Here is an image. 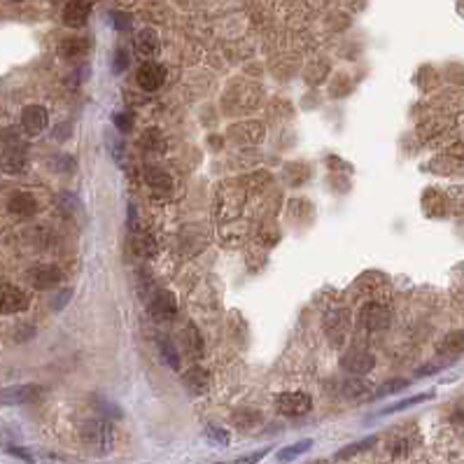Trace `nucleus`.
Here are the masks:
<instances>
[{"label": "nucleus", "mask_w": 464, "mask_h": 464, "mask_svg": "<svg viewBox=\"0 0 464 464\" xmlns=\"http://www.w3.org/2000/svg\"><path fill=\"white\" fill-rule=\"evenodd\" d=\"M434 395H436L434 390H427V392H422V395H413V397H408V399H401V401H395V404H390V406H385L378 415L385 417V415H392V413H399V411L413 408V406H417V404L434 399Z\"/></svg>", "instance_id": "16"}, {"label": "nucleus", "mask_w": 464, "mask_h": 464, "mask_svg": "<svg viewBox=\"0 0 464 464\" xmlns=\"http://www.w3.org/2000/svg\"><path fill=\"white\" fill-rule=\"evenodd\" d=\"M341 367L352 376H367L369 371L376 367V359L371 352L355 348V350L345 352V357L341 359Z\"/></svg>", "instance_id": "11"}, {"label": "nucleus", "mask_w": 464, "mask_h": 464, "mask_svg": "<svg viewBox=\"0 0 464 464\" xmlns=\"http://www.w3.org/2000/svg\"><path fill=\"white\" fill-rule=\"evenodd\" d=\"M135 82H138V87L140 89H145V91H159L161 87H163V82H166V68L159 63V61H145L138 68V75H135Z\"/></svg>", "instance_id": "5"}, {"label": "nucleus", "mask_w": 464, "mask_h": 464, "mask_svg": "<svg viewBox=\"0 0 464 464\" xmlns=\"http://www.w3.org/2000/svg\"><path fill=\"white\" fill-rule=\"evenodd\" d=\"M376 441H378L376 436H367V439H362V441H357V443H350V446H345L341 453H336V460H348V457H352V455L364 453V450L374 448Z\"/></svg>", "instance_id": "24"}, {"label": "nucleus", "mask_w": 464, "mask_h": 464, "mask_svg": "<svg viewBox=\"0 0 464 464\" xmlns=\"http://www.w3.org/2000/svg\"><path fill=\"white\" fill-rule=\"evenodd\" d=\"M464 350V331H450V334L439 343V352L446 357H457Z\"/></svg>", "instance_id": "19"}, {"label": "nucleus", "mask_w": 464, "mask_h": 464, "mask_svg": "<svg viewBox=\"0 0 464 464\" xmlns=\"http://www.w3.org/2000/svg\"><path fill=\"white\" fill-rule=\"evenodd\" d=\"M8 142L10 145L5 149L3 159H0V166H3V171L8 175H19L26 168V152L17 135H8Z\"/></svg>", "instance_id": "8"}, {"label": "nucleus", "mask_w": 464, "mask_h": 464, "mask_svg": "<svg viewBox=\"0 0 464 464\" xmlns=\"http://www.w3.org/2000/svg\"><path fill=\"white\" fill-rule=\"evenodd\" d=\"M411 385V381H404V378H392V381L378 385L374 390V399H385V397H392V395H399Z\"/></svg>", "instance_id": "21"}, {"label": "nucleus", "mask_w": 464, "mask_h": 464, "mask_svg": "<svg viewBox=\"0 0 464 464\" xmlns=\"http://www.w3.org/2000/svg\"><path fill=\"white\" fill-rule=\"evenodd\" d=\"M28 308V297L15 285H0V315H15Z\"/></svg>", "instance_id": "6"}, {"label": "nucleus", "mask_w": 464, "mask_h": 464, "mask_svg": "<svg viewBox=\"0 0 464 464\" xmlns=\"http://www.w3.org/2000/svg\"><path fill=\"white\" fill-rule=\"evenodd\" d=\"M8 208L12 215H19V217H31V215L38 213V201L35 196L28 192H19L8 201Z\"/></svg>", "instance_id": "14"}, {"label": "nucleus", "mask_w": 464, "mask_h": 464, "mask_svg": "<svg viewBox=\"0 0 464 464\" xmlns=\"http://www.w3.org/2000/svg\"><path fill=\"white\" fill-rule=\"evenodd\" d=\"M26 280L35 287V290H51L63 280L61 269L51 264H40V266H33V269L26 273Z\"/></svg>", "instance_id": "7"}, {"label": "nucleus", "mask_w": 464, "mask_h": 464, "mask_svg": "<svg viewBox=\"0 0 464 464\" xmlns=\"http://www.w3.org/2000/svg\"><path fill=\"white\" fill-rule=\"evenodd\" d=\"M443 367L441 364H427V367H420V369H415V378H427V376H434V374H439Z\"/></svg>", "instance_id": "34"}, {"label": "nucleus", "mask_w": 464, "mask_h": 464, "mask_svg": "<svg viewBox=\"0 0 464 464\" xmlns=\"http://www.w3.org/2000/svg\"><path fill=\"white\" fill-rule=\"evenodd\" d=\"M147 310H149V315H152V320H156V322H168V320H173L175 313H178V301H175V294L168 292V290H156L152 294V299H149Z\"/></svg>", "instance_id": "4"}, {"label": "nucleus", "mask_w": 464, "mask_h": 464, "mask_svg": "<svg viewBox=\"0 0 464 464\" xmlns=\"http://www.w3.org/2000/svg\"><path fill=\"white\" fill-rule=\"evenodd\" d=\"M133 219H135V208L129 206V226H131V229H135V222H133Z\"/></svg>", "instance_id": "36"}, {"label": "nucleus", "mask_w": 464, "mask_h": 464, "mask_svg": "<svg viewBox=\"0 0 464 464\" xmlns=\"http://www.w3.org/2000/svg\"><path fill=\"white\" fill-rule=\"evenodd\" d=\"M82 439L96 453H110V448H113V427H110V422L103 420H89L82 427Z\"/></svg>", "instance_id": "2"}, {"label": "nucleus", "mask_w": 464, "mask_h": 464, "mask_svg": "<svg viewBox=\"0 0 464 464\" xmlns=\"http://www.w3.org/2000/svg\"><path fill=\"white\" fill-rule=\"evenodd\" d=\"M115 17V26L119 31H131V15H126V12H113Z\"/></svg>", "instance_id": "33"}, {"label": "nucleus", "mask_w": 464, "mask_h": 464, "mask_svg": "<svg viewBox=\"0 0 464 464\" xmlns=\"http://www.w3.org/2000/svg\"><path fill=\"white\" fill-rule=\"evenodd\" d=\"M42 397V385L22 383L0 388V406H24V404L38 401Z\"/></svg>", "instance_id": "1"}, {"label": "nucleus", "mask_w": 464, "mask_h": 464, "mask_svg": "<svg viewBox=\"0 0 464 464\" xmlns=\"http://www.w3.org/2000/svg\"><path fill=\"white\" fill-rule=\"evenodd\" d=\"M159 49H161V40H159V33H156L154 28H142V31L135 33L133 54L138 58L149 61V58H154L156 54H159Z\"/></svg>", "instance_id": "10"}, {"label": "nucleus", "mask_w": 464, "mask_h": 464, "mask_svg": "<svg viewBox=\"0 0 464 464\" xmlns=\"http://www.w3.org/2000/svg\"><path fill=\"white\" fill-rule=\"evenodd\" d=\"M70 299H73V290H70V287H65V290H61L54 297V301H51V310H56V313L63 310L65 306H68Z\"/></svg>", "instance_id": "30"}, {"label": "nucleus", "mask_w": 464, "mask_h": 464, "mask_svg": "<svg viewBox=\"0 0 464 464\" xmlns=\"http://www.w3.org/2000/svg\"><path fill=\"white\" fill-rule=\"evenodd\" d=\"M367 392H369V385L359 381V376L343 383V395L348 397V399H362V395H367Z\"/></svg>", "instance_id": "26"}, {"label": "nucleus", "mask_w": 464, "mask_h": 464, "mask_svg": "<svg viewBox=\"0 0 464 464\" xmlns=\"http://www.w3.org/2000/svg\"><path fill=\"white\" fill-rule=\"evenodd\" d=\"M15 3H19V0H15Z\"/></svg>", "instance_id": "38"}, {"label": "nucleus", "mask_w": 464, "mask_h": 464, "mask_svg": "<svg viewBox=\"0 0 464 464\" xmlns=\"http://www.w3.org/2000/svg\"><path fill=\"white\" fill-rule=\"evenodd\" d=\"M208 436L215 439L217 443H222V446H226V443L231 441V434H229L224 427H215V424H213V427H208Z\"/></svg>", "instance_id": "32"}, {"label": "nucleus", "mask_w": 464, "mask_h": 464, "mask_svg": "<svg viewBox=\"0 0 464 464\" xmlns=\"http://www.w3.org/2000/svg\"><path fill=\"white\" fill-rule=\"evenodd\" d=\"M96 404H98V411L106 413L108 417H122V408L115 406V404H110L108 399H103V397H96Z\"/></svg>", "instance_id": "31"}, {"label": "nucleus", "mask_w": 464, "mask_h": 464, "mask_svg": "<svg viewBox=\"0 0 464 464\" xmlns=\"http://www.w3.org/2000/svg\"><path fill=\"white\" fill-rule=\"evenodd\" d=\"M49 168L54 173H73L77 168V161H75V156L61 152V154H56V156H51L49 159Z\"/></svg>", "instance_id": "25"}, {"label": "nucleus", "mask_w": 464, "mask_h": 464, "mask_svg": "<svg viewBox=\"0 0 464 464\" xmlns=\"http://www.w3.org/2000/svg\"><path fill=\"white\" fill-rule=\"evenodd\" d=\"M113 124L119 133H131V129H133V117H131V113H115Z\"/></svg>", "instance_id": "27"}, {"label": "nucleus", "mask_w": 464, "mask_h": 464, "mask_svg": "<svg viewBox=\"0 0 464 464\" xmlns=\"http://www.w3.org/2000/svg\"><path fill=\"white\" fill-rule=\"evenodd\" d=\"M145 180H147V185H149V187L156 189V192H161V194H168V192H171V189H173L171 175H166L163 171H159V168H147Z\"/></svg>", "instance_id": "20"}, {"label": "nucleus", "mask_w": 464, "mask_h": 464, "mask_svg": "<svg viewBox=\"0 0 464 464\" xmlns=\"http://www.w3.org/2000/svg\"><path fill=\"white\" fill-rule=\"evenodd\" d=\"M359 320H362V324L367 326V329H371V331L385 329V326L390 324V308H385V306H381L378 301L367 304L362 308V315H359Z\"/></svg>", "instance_id": "13"}, {"label": "nucleus", "mask_w": 464, "mask_h": 464, "mask_svg": "<svg viewBox=\"0 0 464 464\" xmlns=\"http://www.w3.org/2000/svg\"><path fill=\"white\" fill-rule=\"evenodd\" d=\"M185 385L189 392H194V395H204V392L210 388V376H208L204 369L196 367L185 376Z\"/></svg>", "instance_id": "18"}, {"label": "nucleus", "mask_w": 464, "mask_h": 464, "mask_svg": "<svg viewBox=\"0 0 464 464\" xmlns=\"http://www.w3.org/2000/svg\"><path fill=\"white\" fill-rule=\"evenodd\" d=\"M129 63H131L129 51L119 47L115 51V58H113V73H124V70L129 68Z\"/></svg>", "instance_id": "29"}, {"label": "nucleus", "mask_w": 464, "mask_h": 464, "mask_svg": "<svg viewBox=\"0 0 464 464\" xmlns=\"http://www.w3.org/2000/svg\"><path fill=\"white\" fill-rule=\"evenodd\" d=\"M313 399L306 392H283V395L276 397V411L287 417H299L310 413Z\"/></svg>", "instance_id": "3"}, {"label": "nucleus", "mask_w": 464, "mask_h": 464, "mask_svg": "<svg viewBox=\"0 0 464 464\" xmlns=\"http://www.w3.org/2000/svg\"><path fill=\"white\" fill-rule=\"evenodd\" d=\"M91 17V3L89 0H70L63 8V24L70 28H82Z\"/></svg>", "instance_id": "12"}, {"label": "nucleus", "mask_w": 464, "mask_h": 464, "mask_svg": "<svg viewBox=\"0 0 464 464\" xmlns=\"http://www.w3.org/2000/svg\"><path fill=\"white\" fill-rule=\"evenodd\" d=\"M89 49H91L89 38H65L61 47H58L61 56L65 58H84L89 54Z\"/></svg>", "instance_id": "15"}, {"label": "nucleus", "mask_w": 464, "mask_h": 464, "mask_svg": "<svg viewBox=\"0 0 464 464\" xmlns=\"http://www.w3.org/2000/svg\"><path fill=\"white\" fill-rule=\"evenodd\" d=\"M156 343H159V350H161L163 362H166L171 369H180V357H178V350L173 348V343L168 341V336H159V338H156Z\"/></svg>", "instance_id": "23"}, {"label": "nucleus", "mask_w": 464, "mask_h": 464, "mask_svg": "<svg viewBox=\"0 0 464 464\" xmlns=\"http://www.w3.org/2000/svg\"><path fill=\"white\" fill-rule=\"evenodd\" d=\"M271 448H261V450H257V453H252V455H245V457H238V462L240 464H245V462H259L261 457H266V453H269Z\"/></svg>", "instance_id": "35"}, {"label": "nucleus", "mask_w": 464, "mask_h": 464, "mask_svg": "<svg viewBox=\"0 0 464 464\" xmlns=\"http://www.w3.org/2000/svg\"><path fill=\"white\" fill-rule=\"evenodd\" d=\"M47 124H49V115L42 106H26L22 110V129L31 138L40 135L42 131L47 129Z\"/></svg>", "instance_id": "9"}, {"label": "nucleus", "mask_w": 464, "mask_h": 464, "mask_svg": "<svg viewBox=\"0 0 464 464\" xmlns=\"http://www.w3.org/2000/svg\"><path fill=\"white\" fill-rule=\"evenodd\" d=\"M154 250H156V243L152 240V236H142L135 240V245H133V252L142 254V257H152Z\"/></svg>", "instance_id": "28"}, {"label": "nucleus", "mask_w": 464, "mask_h": 464, "mask_svg": "<svg viewBox=\"0 0 464 464\" xmlns=\"http://www.w3.org/2000/svg\"><path fill=\"white\" fill-rule=\"evenodd\" d=\"M182 343H185V350L189 357L199 359L204 355V338H201L199 329H196L194 324H187L185 326V334H182Z\"/></svg>", "instance_id": "17"}, {"label": "nucleus", "mask_w": 464, "mask_h": 464, "mask_svg": "<svg viewBox=\"0 0 464 464\" xmlns=\"http://www.w3.org/2000/svg\"><path fill=\"white\" fill-rule=\"evenodd\" d=\"M10 453H15V455H19V457H24V460H31V455H28V453H24L22 448H10Z\"/></svg>", "instance_id": "37"}, {"label": "nucleus", "mask_w": 464, "mask_h": 464, "mask_svg": "<svg viewBox=\"0 0 464 464\" xmlns=\"http://www.w3.org/2000/svg\"><path fill=\"white\" fill-rule=\"evenodd\" d=\"M310 448H313V439L297 441V443H292V446H285L283 450H278V460L280 462H290V460H294V457L304 455L306 450H310Z\"/></svg>", "instance_id": "22"}]
</instances>
